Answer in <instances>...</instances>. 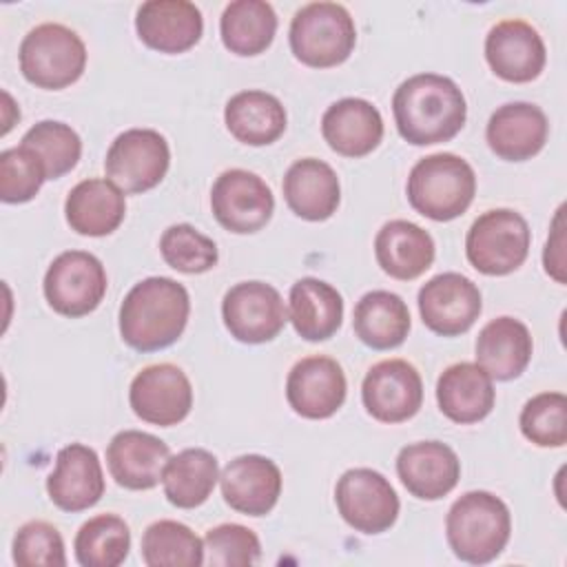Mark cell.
I'll use <instances>...</instances> for the list:
<instances>
[{
    "label": "cell",
    "mask_w": 567,
    "mask_h": 567,
    "mask_svg": "<svg viewBox=\"0 0 567 567\" xmlns=\"http://www.w3.org/2000/svg\"><path fill=\"white\" fill-rule=\"evenodd\" d=\"M221 317L230 337L241 343L272 341L288 321L279 290L264 281L235 284L224 295Z\"/></svg>",
    "instance_id": "cell-12"
},
{
    "label": "cell",
    "mask_w": 567,
    "mask_h": 567,
    "mask_svg": "<svg viewBox=\"0 0 567 567\" xmlns=\"http://www.w3.org/2000/svg\"><path fill=\"white\" fill-rule=\"evenodd\" d=\"M135 31L159 53H182L199 42L204 18L188 0H148L137 9Z\"/></svg>",
    "instance_id": "cell-21"
},
{
    "label": "cell",
    "mask_w": 567,
    "mask_h": 567,
    "mask_svg": "<svg viewBox=\"0 0 567 567\" xmlns=\"http://www.w3.org/2000/svg\"><path fill=\"white\" fill-rule=\"evenodd\" d=\"M13 560L22 567H64V540L51 523L29 520L13 538Z\"/></svg>",
    "instance_id": "cell-42"
},
{
    "label": "cell",
    "mask_w": 567,
    "mask_h": 567,
    "mask_svg": "<svg viewBox=\"0 0 567 567\" xmlns=\"http://www.w3.org/2000/svg\"><path fill=\"white\" fill-rule=\"evenodd\" d=\"M288 38L299 62L315 69H328L350 58L357 42V29L343 4L310 2L295 13Z\"/></svg>",
    "instance_id": "cell-5"
},
{
    "label": "cell",
    "mask_w": 567,
    "mask_h": 567,
    "mask_svg": "<svg viewBox=\"0 0 567 567\" xmlns=\"http://www.w3.org/2000/svg\"><path fill=\"white\" fill-rule=\"evenodd\" d=\"M210 208L215 219L230 233L248 235L261 230L275 210L270 186L250 171H224L210 190Z\"/></svg>",
    "instance_id": "cell-11"
},
{
    "label": "cell",
    "mask_w": 567,
    "mask_h": 567,
    "mask_svg": "<svg viewBox=\"0 0 567 567\" xmlns=\"http://www.w3.org/2000/svg\"><path fill=\"white\" fill-rule=\"evenodd\" d=\"M104 292V266L86 250H64L47 268L44 297L58 315L84 317L100 306Z\"/></svg>",
    "instance_id": "cell-9"
},
{
    "label": "cell",
    "mask_w": 567,
    "mask_h": 567,
    "mask_svg": "<svg viewBox=\"0 0 567 567\" xmlns=\"http://www.w3.org/2000/svg\"><path fill=\"white\" fill-rule=\"evenodd\" d=\"M168 445L142 430L117 432L106 447L109 472L117 485L126 489H151L162 481Z\"/></svg>",
    "instance_id": "cell-23"
},
{
    "label": "cell",
    "mask_w": 567,
    "mask_h": 567,
    "mask_svg": "<svg viewBox=\"0 0 567 567\" xmlns=\"http://www.w3.org/2000/svg\"><path fill=\"white\" fill-rule=\"evenodd\" d=\"M188 290L171 277L137 281L120 306V334L140 352H155L175 343L188 321Z\"/></svg>",
    "instance_id": "cell-2"
},
{
    "label": "cell",
    "mask_w": 567,
    "mask_h": 567,
    "mask_svg": "<svg viewBox=\"0 0 567 567\" xmlns=\"http://www.w3.org/2000/svg\"><path fill=\"white\" fill-rule=\"evenodd\" d=\"M520 432L538 447H563L567 443V396L540 392L520 412Z\"/></svg>",
    "instance_id": "cell-38"
},
{
    "label": "cell",
    "mask_w": 567,
    "mask_h": 567,
    "mask_svg": "<svg viewBox=\"0 0 567 567\" xmlns=\"http://www.w3.org/2000/svg\"><path fill=\"white\" fill-rule=\"evenodd\" d=\"M489 69L507 82H532L540 75L547 53L540 33L525 20H503L485 38Z\"/></svg>",
    "instance_id": "cell-17"
},
{
    "label": "cell",
    "mask_w": 567,
    "mask_h": 567,
    "mask_svg": "<svg viewBox=\"0 0 567 567\" xmlns=\"http://www.w3.org/2000/svg\"><path fill=\"white\" fill-rule=\"evenodd\" d=\"M392 113L405 142L430 146L452 140L463 128L467 106L454 80L439 73H416L394 91Z\"/></svg>",
    "instance_id": "cell-1"
},
{
    "label": "cell",
    "mask_w": 567,
    "mask_h": 567,
    "mask_svg": "<svg viewBox=\"0 0 567 567\" xmlns=\"http://www.w3.org/2000/svg\"><path fill=\"white\" fill-rule=\"evenodd\" d=\"M224 47L235 55H257L266 51L277 33L275 9L266 0H235L219 18Z\"/></svg>",
    "instance_id": "cell-34"
},
{
    "label": "cell",
    "mask_w": 567,
    "mask_h": 567,
    "mask_svg": "<svg viewBox=\"0 0 567 567\" xmlns=\"http://www.w3.org/2000/svg\"><path fill=\"white\" fill-rule=\"evenodd\" d=\"M47 168L42 159L27 146H13L0 153V199L22 204L38 195L44 184Z\"/></svg>",
    "instance_id": "cell-40"
},
{
    "label": "cell",
    "mask_w": 567,
    "mask_h": 567,
    "mask_svg": "<svg viewBox=\"0 0 567 567\" xmlns=\"http://www.w3.org/2000/svg\"><path fill=\"white\" fill-rule=\"evenodd\" d=\"M354 334L372 350H392L410 332V310L405 301L390 290L365 292L352 315Z\"/></svg>",
    "instance_id": "cell-32"
},
{
    "label": "cell",
    "mask_w": 567,
    "mask_h": 567,
    "mask_svg": "<svg viewBox=\"0 0 567 567\" xmlns=\"http://www.w3.org/2000/svg\"><path fill=\"white\" fill-rule=\"evenodd\" d=\"M288 319L306 341L330 339L343 319V299L334 286L317 277H301L288 297Z\"/></svg>",
    "instance_id": "cell-30"
},
{
    "label": "cell",
    "mask_w": 567,
    "mask_h": 567,
    "mask_svg": "<svg viewBox=\"0 0 567 567\" xmlns=\"http://www.w3.org/2000/svg\"><path fill=\"white\" fill-rule=\"evenodd\" d=\"M549 133L547 115L529 102L498 106L485 128L489 148L507 162H525L543 151Z\"/></svg>",
    "instance_id": "cell-22"
},
{
    "label": "cell",
    "mask_w": 567,
    "mask_h": 567,
    "mask_svg": "<svg viewBox=\"0 0 567 567\" xmlns=\"http://www.w3.org/2000/svg\"><path fill=\"white\" fill-rule=\"evenodd\" d=\"M224 501L241 514H268L281 494V472L277 463L261 454L233 458L219 474Z\"/></svg>",
    "instance_id": "cell-20"
},
{
    "label": "cell",
    "mask_w": 567,
    "mask_h": 567,
    "mask_svg": "<svg viewBox=\"0 0 567 567\" xmlns=\"http://www.w3.org/2000/svg\"><path fill=\"white\" fill-rule=\"evenodd\" d=\"M73 549L82 567H117L131 549L128 525L115 514H97L78 529Z\"/></svg>",
    "instance_id": "cell-35"
},
{
    "label": "cell",
    "mask_w": 567,
    "mask_h": 567,
    "mask_svg": "<svg viewBox=\"0 0 567 567\" xmlns=\"http://www.w3.org/2000/svg\"><path fill=\"white\" fill-rule=\"evenodd\" d=\"M261 556L259 538L252 529L224 523L206 532L204 536V563L215 567H246L255 565Z\"/></svg>",
    "instance_id": "cell-41"
},
{
    "label": "cell",
    "mask_w": 567,
    "mask_h": 567,
    "mask_svg": "<svg viewBox=\"0 0 567 567\" xmlns=\"http://www.w3.org/2000/svg\"><path fill=\"white\" fill-rule=\"evenodd\" d=\"M128 403L146 423L177 425L193 408V388L182 368L155 363L135 374L128 388Z\"/></svg>",
    "instance_id": "cell-13"
},
{
    "label": "cell",
    "mask_w": 567,
    "mask_h": 567,
    "mask_svg": "<svg viewBox=\"0 0 567 567\" xmlns=\"http://www.w3.org/2000/svg\"><path fill=\"white\" fill-rule=\"evenodd\" d=\"M142 560L148 567H197L204 565V543L177 520H155L142 536Z\"/></svg>",
    "instance_id": "cell-36"
},
{
    "label": "cell",
    "mask_w": 567,
    "mask_h": 567,
    "mask_svg": "<svg viewBox=\"0 0 567 567\" xmlns=\"http://www.w3.org/2000/svg\"><path fill=\"white\" fill-rule=\"evenodd\" d=\"M343 368L323 354L297 361L286 379V399L303 419H328L346 401Z\"/></svg>",
    "instance_id": "cell-16"
},
{
    "label": "cell",
    "mask_w": 567,
    "mask_h": 567,
    "mask_svg": "<svg viewBox=\"0 0 567 567\" xmlns=\"http://www.w3.org/2000/svg\"><path fill=\"white\" fill-rule=\"evenodd\" d=\"M445 534L456 558L472 565H485L494 560L509 540V509L489 492H467L450 507Z\"/></svg>",
    "instance_id": "cell-3"
},
{
    "label": "cell",
    "mask_w": 567,
    "mask_h": 567,
    "mask_svg": "<svg viewBox=\"0 0 567 567\" xmlns=\"http://www.w3.org/2000/svg\"><path fill=\"white\" fill-rule=\"evenodd\" d=\"M20 144L31 148L42 159L49 179H58L75 168L82 155L80 135L69 124L58 120H42L33 124Z\"/></svg>",
    "instance_id": "cell-37"
},
{
    "label": "cell",
    "mask_w": 567,
    "mask_h": 567,
    "mask_svg": "<svg viewBox=\"0 0 567 567\" xmlns=\"http://www.w3.org/2000/svg\"><path fill=\"white\" fill-rule=\"evenodd\" d=\"M396 474L412 496L421 501H439L456 487L461 478V461L456 452L441 441H419L401 447L396 456Z\"/></svg>",
    "instance_id": "cell-18"
},
{
    "label": "cell",
    "mask_w": 567,
    "mask_h": 567,
    "mask_svg": "<svg viewBox=\"0 0 567 567\" xmlns=\"http://www.w3.org/2000/svg\"><path fill=\"white\" fill-rule=\"evenodd\" d=\"M64 215L71 230L89 237H104L122 224L126 215V199L111 179L91 177L69 190Z\"/></svg>",
    "instance_id": "cell-26"
},
{
    "label": "cell",
    "mask_w": 567,
    "mask_h": 567,
    "mask_svg": "<svg viewBox=\"0 0 567 567\" xmlns=\"http://www.w3.org/2000/svg\"><path fill=\"white\" fill-rule=\"evenodd\" d=\"M224 122L237 142L266 146L286 131V109L272 93L239 91L226 102Z\"/></svg>",
    "instance_id": "cell-31"
},
{
    "label": "cell",
    "mask_w": 567,
    "mask_h": 567,
    "mask_svg": "<svg viewBox=\"0 0 567 567\" xmlns=\"http://www.w3.org/2000/svg\"><path fill=\"white\" fill-rule=\"evenodd\" d=\"M483 308L478 286L458 272H441L419 290V312L423 323L441 334L467 332Z\"/></svg>",
    "instance_id": "cell-14"
},
{
    "label": "cell",
    "mask_w": 567,
    "mask_h": 567,
    "mask_svg": "<svg viewBox=\"0 0 567 567\" xmlns=\"http://www.w3.org/2000/svg\"><path fill=\"white\" fill-rule=\"evenodd\" d=\"M18 58L20 71L31 84L55 91L73 84L84 73L86 47L73 29L44 22L22 38Z\"/></svg>",
    "instance_id": "cell-6"
},
{
    "label": "cell",
    "mask_w": 567,
    "mask_h": 567,
    "mask_svg": "<svg viewBox=\"0 0 567 567\" xmlns=\"http://www.w3.org/2000/svg\"><path fill=\"white\" fill-rule=\"evenodd\" d=\"M171 164L168 142L153 128H128L120 133L106 151V177L122 193H144L155 188Z\"/></svg>",
    "instance_id": "cell-8"
},
{
    "label": "cell",
    "mask_w": 567,
    "mask_h": 567,
    "mask_svg": "<svg viewBox=\"0 0 567 567\" xmlns=\"http://www.w3.org/2000/svg\"><path fill=\"white\" fill-rule=\"evenodd\" d=\"M410 206L434 221H450L463 215L476 193L474 168L454 153L421 157L408 175Z\"/></svg>",
    "instance_id": "cell-4"
},
{
    "label": "cell",
    "mask_w": 567,
    "mask_h": 567,
    "mask_svg": "<svg viewBox=\"0 0 567 567\" xmlns=\"http://www.w3.org/2000/svg\"><path fill=\"white\" fill-rule=\"evenodd\" d=\"M563 213H565V206H560L556 210V217H554V224H551V235L547 237V244H545V252H543V264H545V270L558 281V284H565V257H563Z\"/></svg>",
    "instance_id": "cell-43"
},
{
    "label": "cell",
    "mask_w": 567,
    "mask_h": 567,
    "mask_svg": "<svg viewBox=\"0 0 567 567\" xmlns=\"http://www.w3.org/2000/svg\"><path fill=\"white\" fill-rule=\"evenodd\" d=\"M323 140L343 157L372 153L383 137L379 109L361 97H343L330 104L321 117Z\"/></svg>",
    "instance_id": "cell-24"
},
{
    "label": "cell",
    "mask_w": 567,
    "mask_h": 567,
    "mask_svg": "<svg viewBox=\"0 0 567 567\" xmlns=\"http://www.w3.org/2000/svg\"><path fill=\"white\" fill-rule=\"evenodd\" d=\"M361 399L370 416L381 423H403L423 403V381L419 370L403 359L374 363L361 385Z\"/></svg>",
    "instance_id": "cell-15"
},
{
    "label": "cell",
    "mask_w": 567,
    "mask_h": 567,
    "mask_svg": "<svg viewBox=\"0 0 567 567\" xmlns=\"http://www.w3.org/2000/svg\"><path fill=\"white\" fill-rule=\"evenodd\" d=\"M219 481V463L204 447H188L171 456L162 472L164 496L182 509L199 507L208 501Z\"/></svg>",
    "instance_id": "cell-33"
},
{
    "label": "cell",
    "mask_w": 567,
    "mask_h": 567,
    "mask_svg": "<svg viewBox=\"0 0 567 567\" xmlns=\"http://www.w3.org/2000/svg\"><path fill=\"white\" fill-rule=\"evenodd\" d=\"M434 239L408 219H392L374 237V257L381 270L394 279L410 281L423 275L434 261Z\"/></svg>",
    "instance_id": "cell-28"
},
{
    "label": "cell",
    "mask_w": 567,
    "mask_h": 567,
    "mask_svg": "<svg viewBox=\"0 0 567 567\" xmlns=\"http://www.w3.org/2000/svg\"><path fill=\"white\" fill-rule=\"evenodd\" d=\"M164 261L186 275L206 272L217 264V246L190 224L168 226L159 239Z\"/></svg>",
    "instance_id": "cell-39"
},
{
    "label": "cell",
    "mask_w": 567,
    "mask_h": 567,
    "mask_svg": "<svg viewBox=\"0 0 567 567\" xmlns=\"http://www.w3.org/2000/svg\"><path fill=\"white\" fill-rule=\"evenodd\" d=\"M529 226L512 208H492L474 219L465 237L467 261L483 275H509L529 252Z\"/></svg>",
    "instance_id": "cell-7"
},
{
    "label": "cell",
    "mask_w": 567,
    "mask_h": 567,
    "mask_svg": "<svg viewBox=\"0 0 567 567\" xmlns=\"http://www.w3.org/2000/svg\"><path fill=\"white\" fill-rule=\"evenodd\" d=\"M284 197L297 217L308 221H323L332 217L339 206V177L323 159H297L284 175Z\"/></svg>",
    "instance_id": "cell-25"
},
{
    "label": "cell",
    "mask_w": 567,
    "mask_h": 567,
    "mask_svg": "<svg viewBox=\"0 0 567 567\" xmlns=\"http://www.w3.org/2000/svg\"><path fill=\"white\" fill-rule=\"evenodd\" d=\"M47 492L55 507L82 512L93 507L104 494V474L93 447L71 443L55 456V470L47 478Z\"/></svg>",
    "instance_id": "cell-19"
},
{
    "label": "cell",
    "mask_w": 567,
    "mask_h": 567,
    "mask_svg": "<svg viewBox=\"0 0 567 567\" xmlns=\"http://www.w3.org/2000/svg\"><path fill=\"white\" fill-rule=\"evenodd\" d=\"M334 503L341 518L361 534H381L390 529L401 507L390 481L370 467L343 472L334 487Z\"/></svg>",
    "instance_id": "cell-10"
},
{
    "label": "cell",
    "mask_w": 567,
    "mask_h": 567,
    "mask_svg": "<svg viewBox=\"0 0 567 567\" xmlns=\"http://www.w3.org/2000/svg\"><path fill=\"white\" fill-rule=\"evenodd\" d=\"M492 377L478 363H454L436 381V401L441 412L454 423H476L494 408Z\"/></svg>",
    "instance_id": "cell-27"
},
{
    "label": "cell",
    "mask_w": 567,
    "mask_h": 567,
    "mask_svg": "<svg viewBox=\"0 0 567 567\" xmlns=\"http://www.w3.org/2000/svg\"><path fill=\"white\" fill-rule=\"evenodd\" d=\"M532 334L514 317H496L485 323L476 337V363L496 381H509L523 374L532 359Z\"/></svg>",
    "instance_id": "cell-29"
}]
</instances>
